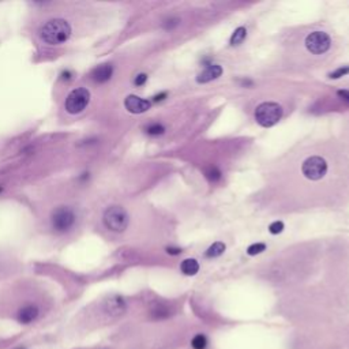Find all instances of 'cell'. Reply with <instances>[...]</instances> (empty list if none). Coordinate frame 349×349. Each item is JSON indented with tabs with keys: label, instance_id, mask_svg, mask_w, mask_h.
<instances>
[{
	"label": "cell",
	"instance_id": "cell-4",
	"mask_svg": "<svg viewBox=\"0 0 349 349\" xmlns=\"http://www.w3.org/2000/svg\"><path fill=\"white\" fill-rule=\"evenodd\" d=\"M282 116V108L277 102H263L255 109V120L262 127H272Z\"/></svg>",
	"mask_w": 349,
	"mask_h": 349
},
{
	"label": "cell",
	"instance_id": "cell-26",
	"mask_svg": "<svg viewBox=\"0 0 349 349\" xmlns=\"http://www.w3.org/2000/svg\"><path fill=\"white\" fill-rule=\"evenodd\" d=\"M166 252H168V254H170V255H179L180 252H182V250H180V248L168 247L166 248Z\"/></svg>",
	"mask_w": 349,
	"mask_h": 349
},
{
	"label": "cell",
	"instance_id": "cell-12",
	"mask_svg": "<svg viewBox=\"0 0 349 349\" xmlns=\"http://www.w3.org/2000/svg\"><path fill=\"white\" fill-rule=\"evenodd\" d=\"M221 74H223V67H221V66H218V64H210L209 67L205 68L204 71L197 77V82L208 83L210 82V81H213V79H217L218 77H221Z\"/></svg>",
	"mask_w": 349,
	"mask_h": 349
},
{
	"label": "cell",
	"instance_id": "cell-20",
	"mask_svg": "<svg viewBox=\"0 0 349 349\" xmlns=\"http://www.w3.org/2000/svg\"><path fill=\"white\" fill-rule=\"evenodd\" d=\"M205 173H206V178H208V179L213 180V182H216V180H218L221 178V172H220L216 166H209L208 169L205 170Z\"/></svg>",
	"mask_w": 349,
	"mask_h": 349
},
{
	"label": "cell",
	"instance_id": "cell-23",
	"mask_svg": "<svg viewBox=\"0 0 349 349\" xmlns=\"http://www.w3.org/2000/svg\"><path fill=\"white\" fill-rule=\"evenodd\" d=\"M146 81H147V75H146V74H139V75H136V78L134 79V83H135L136 86H142V85H145Z\"/></svg>",
	"mask_w": 349,
	"mask_h": 349
},
{
	"label": "cell",
	"instance_id": "cell-5",
	"mask_svg": "<svg viewBox=\"0 0 349 349\" xmlns=\"http://www.w3.org/2000/svg\"><path fill=\"white\" fill-rule=\"evenodd\" d=\"M90 102V92L85 87H78L66 98V111L71 115H77L87 107Z\"/></svg>",
	"mask_w": 349,
	"mask_h": 349
},
{
	"label": "cell",
	"instance_id": "cell-16",
	"mask_svg": "<svg viewBox=\"0 0 349 349\" xmlns=\"http://www.w3.org/2000/svg\"><path fill=\"white\" fill-rule=\"evenodd\" d=\"M168 315H169V310L162 304L155 305L154 308L151 310V316L154 319H162V318H166Z\"/></svg>",
	"mask_w": 349,
	"mask_h": 349
},
{
	"label": "cell",
	"instance_id": "cell-22",
	"mask_svg": "<svg viewBox=\"0 0 349 349\" xmlns=\"http://www.w3.org/2000/svg\"><path fill=\"white\" fill-rule=\"evenodd\" d=\"M269 231H270L272 235H278V233H281L282 231H284V224H282L281 221H276V223L270 224Z\"/></svg>",
	"mask_w": 349,
	"mask_h": 349
},
{
	"label": "cell",
	"instance_id": "cell-28",
	"mask_svg": "<svg viewBox=\"0 0 349 349\" xmlns=\"http://www.w3.org/2000/svg\"><path fill=\"white\" fill-rule=\"evenodd\" d=\"M2 191H3V187H2V186H0V193H2Z\"/></svg>",
	"mask_w": 349,
	"mask_h": 349
},
{
	"label": "cell",
	"instance_id": "cell-17",
	"mask_svg": "<svg viewBox=\"0 0 349 349\" xmlns=\"http://www.w3.org/2000/svg\"><path fill=\"white\" fill-rule=\"evenodd\" d=\"M208 345V339L204 334H197L191 341V346L194 349H205Z\"/></svg>",
	"mask_w": 349,
	"mask_h": 349
},
{
	"label": "cell",
	"instance_id": "cell-18",
	"mask_svg": "<svg viewBox=\"0 0 349 349\" xmlns=\"http://www.w3.org/2000/svg\"><path fill=\"white\" fill-rule=\"evenodd\" d=\"M164 126H161L160 123H153V124H149L146 127V132L149 135H161V134H164Z\"/></svg>",
	"mask_w": 349,
	"mask_h": 349
},
{
	"label": "cell",
	"instance_id": "cell-1",
	"mask_svg": "<svg viewBox=\"0 0 349 349\" xmlns=\"http://www.w3.org/2000/svg\"><path fill=\"white\" fill-rule=\"evenodd\" d=\"M70 36H71V26L67 21L60 18L48 21L40 29V37L48 45H60L66 43L70 39Z\"/></svg>",
	"mask_w": 349,
	"mask_h": 349
},
{
	"label": "cell",
	"instance_id": "cell-25",
	"mask_svg": "<svg viewBox=\"0 0 349 349\" xmlns=\"http://www.w3.org/2000/svg\"><path fill=\"white\" fill-rule=\"evenodd\" d=\"M337 94H338L339 97L342 98L344 101L349 102V90H338V92H337Z\"/></svg>",
	"mask_w": 349,
	"mask_h": 349
},
{
	"label": "cell",
	"instance_id": "cell-14",
	"mask_svg": "<svg viewBox=\"0 0 349 349\" xmlns=\"http://www.w3.org/2000/svg\"><path fill=\"white\" fill-rule=\"evenodd\" d=\"M224 251H225V244L221 242H217L209 247V250L206 251L205 255H206L208 258H217L220 257V255H223Z\"/></svg>",
	"mask_w": 349,
	"mask_h": 349
},
{
	"label": "cell",
	"instance_id": "cell-6",
	"mask_svg": "<svg viewBox=\"0 0 349 349\" xmlns=\"http://www.w3.org/2000/svg\"><path fill=\"white\" fill-rule=\"evenodd\" d=\"M301 170H303V174L307 179L319 180L327 172V162L325 161V158L314 155V157H310L303 162Z\"/></svg>",
	"mask_w": 349,
	"mask_h": 349
},
{
	"label": "cell",
	"instance_id": "cell-8",
	"mask_svg": "<svg viewBox=\"0 0 349 349\" xmlns=\"http://www.w3.org/2000/svg\"><path fill=\"white\" fill-rule=\"evenodd\" d=\"M127 310V304L123 297L120 296H112L104 303V311L111 316L123 315Z\"/></svg>",
	"mask_w": 349,
	"mask_h": 349
},
{
	"label": "cell",
	"instance_id": "cell-7",
	"mask_svg": "<svg viewBox=\"0 0 349 349\" xmlns=\"http://www.w3.org/2000/svg\"><path fill=\"white\" fill-rule=\"evenodd\" d=\"M331 45L329 34L325 32H314L307 36L305 39V47L314 55H322L327 52Z\"/></svg>",
	"mask_w": 349,
	"mask_h": 349
},
{
	"label": "cell",
	"instance_id": "cell-11",
	"mask_svg": "<svg viewBox=\"0 0 349 349\" xmlns=\"http://www.w3.org/2000/svg\"><path fill=\"white\" fill-rule=\"evenodd\" d=\"M112 74H113V67L112 64L105 63L100 64L98 67H96L90 74V77L96 83H105L111 79Z\"/></svg>",
	"mask_w": 349,
	"mask_h": 349
},
{
	"label": "cell",
	"instance_id": "cell-27",
	"mask_svg": "<svg viewBox=\"0 0 349 349\" xmlns=\"http://www.w3.org/2000/svg\"><path fill=\"white\" fill-rule=\"evenodd\" d=\"M165 97H166V93H161V94H157V96L153 98V101H162Z\"/></svg>",
	"mask_w": 349,
	"mask_h": 349
},
{
	"label": "cell",
	"instance_id": "cell-2",
	"mask_svg": "<svg viewBox=\"0 0 349 349\" xmlns=\"http://www.w3.org/2000/svg\"><path fill=\"white\" fill-rule=\"evenodd\" d=\"M77 221V216L74 210L68 206H59L55 209L51 216V225L55 232L66 233L73 228Z\"/></svg>",
	"mask_w": 349,
	"mask_h": 349
},
{
	"label": "cell",
	"instance_id": "cell-24",
	"mask_svg": "<svg viewBox=\"0 0 349 349\" xmlns=\"http://www.w3.org/2000/svg\"><path fill=\"white\" fill-rule=\"evenodd\" d=\"M179 22H180V21L176 20V18H174V20L166 21V22H165V24H164V28H165V29H173V28H176V26L179 25Z\"/></svg>",
	"mask_w": 349,
	"mask_h": 349
},
{
	"label": "cell",
	"instance_id": "cell-19",
	"mask_svg": "<svg viewBox=\"0 0 349 349\" xmlns=\"http://www.w3.org/2000/svg\"><path fill=\"white\" fill-rule=\"evenodd\" d=\"M266 250V246L263 243H255V244H251L247 250L248 255H258Z\"/></svg>",
	"mask_w": 349,
	"mask_h": 349
},
{
	"label": "cell",
	"instance_id": "cell-13",
	"mask_svg": "<svg viewBox=\"0 0 349 349\" xmlns=\"http://www.w3.org/2000/svg\"><path fill=\"white\" fill-rule=\"evenodd\" d=\"M180 269L186 276H195L199 270V263L195 259H186V261L182 262Z\"/></svg>",
	"mask_w": 349,
	"mask_h": 349
},
{
	"label": "cell",
	"instance_id": "cell-9",
	"mask_svg": "<svg viewBox=\"0 0 349 349\" xmlns=\"http://www.w3.org/2000/svg\"><path fill=\"white\" fill-rule=\"evenodd\" d=\"M124 107H126L127 111L131 112V113H143V112H146L151 107V102L147 101V100H143V98L141 97H138V96L131 94V96H128V97L126 98Z\"/></svg>",
	"mask_w": 349,
	"mask_h": 349
},
{
	"label": "cell",
	"instance_id": "cell-10",
	"mask_svg": "<svg viewBox=\"0 0 349 349\" xmlns=\"http://www.w3.org/2000/svg\"><path fill=\"white\" fill-rule=\"evenodd\" d=\"M40 315L39 307L36 304H26L24 305L18 314H17V319L20 323H24V325H28V323H32L34 320L37 319Z\"/></svg>",
	"mask_w": 349,
	"mask_h": 349
},
{
	"label": "cell",
	"instance_id": "cell-3",
	"mask_svg": "<svg viewBox=\"0 0 349 349\" xmlns=\"http://www.w3.org/2000/svg\"><path fill=\"white\" fill-rule=\"evenodd\" d=\"M104 224L109 231L112 232L120 233L123 231H126L128 227V214L121 206H111L105 210L104 213Z\"/></svg>",
	"mask_w": 349,
	"mask_h": 349
},
{
	"label": "cell",
	"instance_id": "cell-15",
	"mask_svg": "<svg viewBox=\"0 0 349 349\" xmlns=\"http://www.w3.org/2000/svg\"><path fill=\"white\" fill-rule=\"evenodd\" d=\"M247 37V30L246 28H238L235 30L231 37V45H239L244 41V39Z\"/></svg>",
	"mask_w": 349,
	"mask_h": 349
},
{
	"label": "cell",
	"instance_id": "cell-21",
	"mask_svg": "<svg viewBox=\"0 0 349 349\" xmlns=\"http://www.w3.org/2000/svg\"><path fill=\"white\" fill-rule=\"evenodd\" d=\"M346 74H349V66H344V67L337 68L335 71L329 74V77L331 78V79H338V78L344 77V75H346Z\"/></svg>",
	"mask_w": 349,
	"mask_h": 349
}]
</instances>
